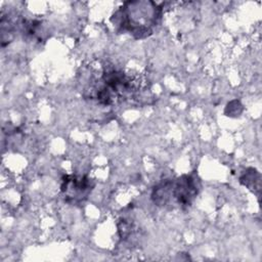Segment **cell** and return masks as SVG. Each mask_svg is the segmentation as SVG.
<instances>
[{"label": "cell", "instance_id": "277c9868", "mask_svg": "<svg viewBox=\"0 0 262 262\" xmlns=\"http://www.w3.org/2000/svg\"><path fill=\"white\" fill-rule=\"evenodd\" d=\"M258 172L254 169H249L247 173H245L242 177H241V183H243L244 185L248 186L250 189L254 188H258L259 189V184H260V177L256 179L255 175Z\"/></svg>", "mask_w": 262, "mask_h": 262}, {"label": "cell", "instance_id": "3957f363", "mask_svg": "<svg viewBox=\"0 0 262 262\" xmlns=\"http://www.w3.org/2000/svg\"><path fill=\"white\" fill-rule=\"evenodd\" d=\"M93 187L94 182L87 176L67 175L62 178L60 190L67 203L80 205L88 199Z\"/></svg>", "mask_w": 262, "mask_h": 262}, {"label": "cell", "instance_id": "6da1fadb", "mask_svg": "<svg viewBox=\"0 0 262 262\" xmlns=\"http://www.w3.org/2000/svg\"><path fill=\"white\" fill-rule=\"evenodd\" d=\"M162 14V8L152 1H128L112 16L111 20L120 32L134 38H145L152 34Z\"/></svg>", "mask_w": 262, "mask_h": 262}, {"label": "cell", "instance_id": "7a4b0ae2", "mask_svg": "<svg viewBox=\"0 0 262 262\" xmlns=\"http://www.w3.org/2000/svg\"><path fill=\"white\" fill-rule=\"evenodd\" d=\"M201 188L195 174H185L175 179H165L158 183L151 192V200L157 206H177L186 209L191 206Z\"/></svg>", "mask_w": 262, "mask_h": 262}]
</instances>
